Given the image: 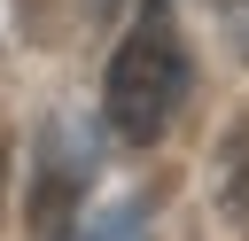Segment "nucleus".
<instances>
[{
    "instance_id": "1",
    "label": "nucleus",
    "mask_w": 249,
    "mask_h": 241,
    "mask_svg": "<svg viewBox=\"0 0 249 241\" xmlns=\"http://www.w3.org/2000/svg\"><path fill=\"white\" fill-rule=\"evenodd\" d=\"M187 86H195V62H187V39H179L171 8H163V0H148V8L132 16L124 47L109 54V86H101V109H109V132H117L124 148H156V140H163V124L179 117Z\"/></svg>"
},
{
    "instance_id": "2",
    "label": "nucleus",
    "mask_w": 249,
    "mask_h": 241,
    "mask_svg": "<svg viewBox=\"0 0 249 241\" xmlns=\"http://www.w3.org/2000/svg\"><path fill=\"white\" fill-rule=\"evenodd\" d=\"M86 187H93V132L78 117H54L39 132V148H31V225L39 233H62L78 218Z\"/></svg>"
},
{
    "instance_id": "3",
    "label": "nucleus",
    "mask_w": 249,
    "mask_h": 241,
    "mask_svg": "<svg viewBox=\"0 0 249 241\" xmlns=\"http://www.w3.org/2000/svg\"><path fill=\"white\" fill-rule=\"evenodd\" d=\"M218 202H226V218H233V233L249 241V117L226 132V148H218Z\"/></svg>"
},
{
    "instance_id": "4",
    "label": "nucleus",
    "mask_w": 249,
    "mask_h": 241,
    "mask_svg": "<svg viewBox=\"0 0 249 241\" xmlns=\"http://www.w3.org/2000/svg\"><path fill=\"white\" fill-rule=\"evenodd\" d=\"M86 241H140V210H132V202H124V210H109Z\"/></svg>"
}]
</instances>
